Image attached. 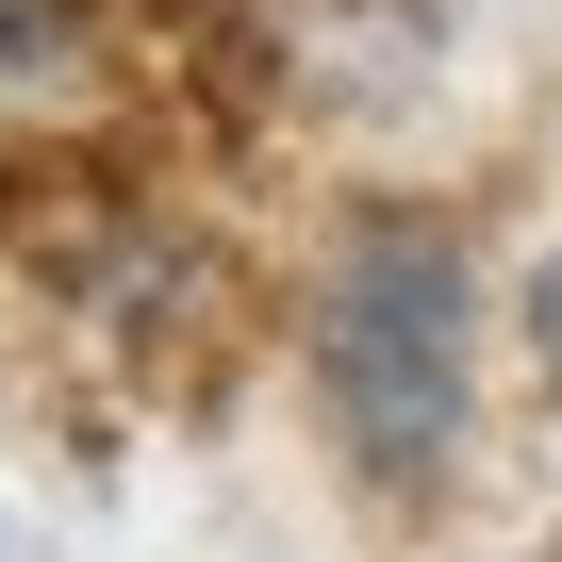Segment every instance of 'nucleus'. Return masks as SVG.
Segmentation results:
<instances>
[{
	"label": "nucleus",
	"instance_id": "3",
	"mask_svg": "<svg viewBox=\"0 0 562 562\" xmlns=\"http://www.w3.org/2000/svg\"><path fill=\"white\" fill-rule=\"evenodd\" d=\"M513 348H529V381L562 397V248H546V265L513 281Z\"/></svg>",
	"mask_w": 562,
	"mask_h": 562
},
{
	"label": "nucleus",
	"instance_id": "1",
	"mask_svg": "<svg viewBox=\"0 0 562 562\" xmlns=\"http://www.w3.org/2000/svg\"><path fill=\"white\" fill-rule=\"evenodd\" d=\"M480 248L447 199H348L299 265V397L348 496L430 513L480 463Z\"/></svg>",
	"mask_w": 562,
	"mask_h": 562
},
{
	"label": "nucleus",
	"instance_id": "2",
	"mask_svg": "<svg viewBox=\"0 0 562 562\" xmlns=\"http://www.w3.org/2000/svg\"><path fill=\"white\" fill-rule=\"evenodd\" d=\"M83 67H100V0H0V133L50 116Z\"/></svg>",
	"mask_w": 562,
	"mask_h": 562
}]
</instances>
